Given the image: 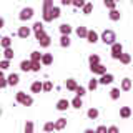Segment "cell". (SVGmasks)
Here are the masks:
<instances>
[{
  "label": "cell",
  "mask_w": 133,
  "mask_h": 133,
  "mask_svg": "<svg viewBox=\"0 0 133 133\" xmlns=\"http://www.w3.org/2000/svg\"><path fill=\"white\" fill-rule=\"evenodd\" d=\"M33 128H35L33 122H27V123H25V127H23V130H25V133H32Z\"/></svg>",
  "instance_id": "ab89813d"
},
{
  "label": "cell",
  "mask_w": 133,
  "mask_h": 133,
  "mask_svg": "<svg viewBox=\"0 0 133 133\" xmlns=\"http://www.w3.org/2000/svg\"><path fill=\"white\" fill-rule=\"evenodd\" d=\"M50 12H52V17H53V20H57L58 17L62 15V10H60V7H57V5H53Z\"/></svg>",
  "instance_id": "d6a6232c"
},
{
  "label": "cell",
  "mask_w": 133,
  "mask_h": 133,
  "mask_svg": "<svg viewBox=\"0 0 133 133\" xmlns=\"http://www.w3.org/2000/svg\"><path fill=\"white\" fill-rule=\"evenodd\" d=\"M0 47H2V48L12 47V38H10V37H2V38H0Z\"/></svg>",
  "instance_id": "cb8c5ba5"
},
{
  "label": "cell",
  "mask_w": 133,
  "mask_h": 133,
  "mask_svg": "<svg viewBox=\"0 0 133 133\" xmlns=\"http://www.w3.org/2000/svg\"><path fill=\"white\" fill-rule=\"evenodd\" d=\"M100 40L103 42L105 45H113L116 42V33L113 30H110V28H107V30L102 32V35H100Z\"/></svg>",
  "instance_id": "7a4b0ae2"
},
{
  "label": "cell",
  "mask_w": 133,
  "mask_h": 133,
  "mask_svg": "<svg viewBox=\"0 0 133 133\" xmlns=\"http://www.w3.org/2000/svg\"><path fill=\"white\" fill-rule=\"evenodd\" d=\"M75 33H77L78 38H87V33H88V28L83 27V25H80V27H77V30H75Z\"/></svg>",
  "instance_id": "ac0fdd59"
},
{
  "label": "cell",
  "mask_w": 133,
  "mask_h": 133,
  "mask_svg": "<svg viewBox=\"0 0 133 133\" xmlns=\"http://www.w3.org/2000/svg\"><path fill=\"white\" fill-rule=\"evenodd\" d=\"M120 116H122V118H130L131 116V108L130 107H122L120 108Z\"/></svg>",
  "instance_id": "603a6c76"
},
{
  "label": "cell",
  "mask_w": 133,
  "mask_h": 133,
  "mask_svg": "<svg viewBox=\"0 0 133 133\" xmlns=\"http://www.w3.org/2000/svg\"><path fill=\"white\" fill-rule=\"evenodd\" d=\"M42 28H43V23H42V22H35V23H33V27H32V30L37 32V30H42Z\"/></svg>",
  "instance_id": "f6af8a7d"
},
{
  "label": "cell",
  "mask_w": 133,
  "mask_h": 133,
  "mask_svg": "<svg viewBox=\"0 0 133 133\" xmlns=\"http://www.w3.org/2000/svg\"><path fill=\"white\" fill-rule=\"evenodd\" d=\"M15 100H17V103H20V105H23V107H32L33 105V98L28 93H25V91H17Z\"/></svg>",
  "instance_id": "6da1fadb"
},
{
  "label": "cell",
  "mask_w": 133,
  "mask_h": 133,
  "mask_svg": "<svg viewBox=\"0 0 133 133\" xmlns=\"http://www.w3.org/2000/svg\"><path fill=\"white\" fill-rule=\"evenodd\" d=\"M33 15H35V10H33L32 7H23L22 10H20L18 14V18L22 20V22H27V20H32Z\"/></svg>",
  "instance_id": "3957f363"
},
{
  "label": "cell",
  "mask_w": 133,
  "mask_h": 133,
  "mask_svg": "<svg viewBox=\"0 0 133 133\" xmlns=\"http://www.w3.org/2000/svg\"><path fill=\"white\" fill-rule=\"evenodd\" d=\"M110 47H111V58H113V60H120V55L123 53V45L120 43V42H115Z\"/></svg>",
  "instance_id": "277c9868"
},
{
  "label": "cell",
  "mask_w": 133,
  "mask_h": 133,
  "mask_svg": "<svg viewBox=\"0 0 133 133\" xmlns=\"http://www.w3.org/2000/svg\"><path fill=\"white\" fill-rule=\"evenodd\" d=\"M3 27H5V18H3V17H0V30H2Z\"/></svg>",
  "instance_id": "681fc988"
},
{
  "label": "cell",
  "mask_w": 133,
  "mask_h": 133,
  "mask_svg": "<svg viewBox=\"0 0 133 133\" xmlns=\"http://www.w3.org/2000/svg\"><path fill=\"white\" fill-rule=\"evenodd\" d=\"M35 33V38H37V42H38L40 38H43L45 35H47V32H45V28H42V30H37V32H33Z\"/></svg>",
  "instance_id": "60d3db41"
},
{
  "label": "cell",
  "mask_w": 133,
  "mask_h": 133,
  "mask_svg": "<svg viewBox=\"0 0 133 133\" xmlns=\"http://www.w3.org/2000/svg\"><path fill=\"white\" fill-rule=\"evenodd\" d=\"M131 87H133V80L128 78V77H125L122 80V83H120V90H122V91H130Z\"/></svg>",
  "instance_id": "ba28073f"
},
{
  "label": "cell",
  "mask_w": 133,
  "mask_h": 133,
  "mask_svg": "<svg viewBox=\"0 0 133 133\" xmlns=\"http://www.w3.org/2000/svg\"><path fill=\"white\" fill-rule=\"evenodd\" d=\"M32 32H33V30H32V28H30V27H20V28H18V32H17V35H18V37H20V38H23V40H27V38H28V37H30V35H32Z\"/></svg>",
  "instance_id": "9c48e42d"
},
{
  "label": "cell",
  "mask_w": 133,
  "mask_h": 133,
  "mask_svg": "<svg viewBox=\"0 0 133 133\" xmlns=\"http://www.w3.org/2000/svg\"><path fill=\"white\" fill-rule=\"evenodd\" d=\"M70 105H72V103H70V100H66V98H60L57 102V105H55V108L58 111H66L70 108Z\"/></svg>",
  "instance_id": "5b68a950"
},
{
  "label": "cell",
  "mask_w": 133,
  "mask_h": 133,
  "mask_svg": "<svg viewBox=\"0 0 133 133\" xmlns=\"http://www.w3.org/2000/svg\"><path fill=\"white\" fill-rule=\"evenodd\" d=\"M108 131H111V133H116V131H118V127H115V125H113V127H108Z\"/></svg>",
  "instance_id": "c3c4849f"
},
{
  "label": "cell",
  "mask_w": 133,
  "mask_h": 133,
  "mask_svg": "<svg viewBox=\"0 0 133 133\" xmlns=\"http://www.w3.org/2000/svg\"><path fill=\"white\" fill-rule=\"evenodd\" d=\"M70 103H72V107L77 108V110H80V108L83 107V100H82V97H78V95H75V98Z\"/></svg>",
  "instance_id": "7402d4cb"
},
{
  "label": "cell",
  "mask_w": 133,
  "mask_h": 133,
  "mask_svg": "<svg viewBox=\"0 0 133 133\" xmlns=\"http://www.w3.org/2000/svg\"><path fill=\"white\" fill-rule=\"evenodd\" d=\"M8 66H10V60L3 58V60L0 62V68H2V70H8Z\"/></svg>",
  "instance_id": "7bdbcfd3"
},
{
  "label": "cell",
  "mask_w": 133,
  "mask_h": 133,
  "mask_svg": "<svg viewBox=\"0 0 133 133\" xmlns=\"http://www.w3.org/2000/svg\"><path fill=\"white\" fill-rule=\"evenodd\" d=\"M14 57H15V53H14V48H12V47L3 48V58H7V60H12Z\"/></svg>",
  "instance_id": "83f0119b"
},
{
  "label": "cell",
  "mask_w": 133,
  "mask_h": 133,
  "mask_svg": "<svg viewBox=\"0 0 133 133\" xmlns=\"http://www.w3.org/2000/svg\"><path fill=\"white\" fill-rule=\"evenodd\" d=\"M87 40H88V43H97V42L100 40V35L95 30H88V33H87Z\"/></svg>",
  "instance_id": "7c38bea8"
},
{
  "label": "cell",
  "mask_w": 133,
  "mask_h": 133,
  "mask_svg": "<svg viewBox=\"0 0 133 133\" xmlns=\"http://www.w3.org/2000/svg\"><path fill=\"white\" fill-rule=\"evenodd\" d=\"M115 2H116V3H118V2H120V0H115Z\"/></svg>",
  "instance_id": "816d5d0a"
},
{
  "label": "cell",
  "mask_w": 133,
  "mask_h": 133,
  "mask_svg": "<svg viewBox=\"0 0 133 133\" xmlns=\"http://www.w3.org/2000/svg\"><path fill=\"white\" fill-rule=\"evenodd\" d=\"M42 55H43V53H40L38 50H35V52L30 53V60H32V62H40V60H42Z\"/></svg>",
  "instance_id": "1f68e13d"
},
{
  "label": "cell",
  "mask_w": 133,
  "mask_h": 133,
  "mask_svg": "<svg viewBox=\"0 0 133 133\" xmlns=\"http://www.w3.org/2000/svg\"><path fill=\"white\" fill-rule=\"evenodd\" d=\"M98 85H100V82H98V78H91V80L88 82V90L90 91H95V90H97L98 88Z\"/></svg>",
  "instance_id": "484cf974"
},
{
  "label": "cell",
  "mask_w": 133,
  "mask_h": 133,
  "mask_svg": "<svg viewBox=\"0 0 133 133\" xmlns=\"http://www.w3.org/2000/svg\"><path fill=\"white\" fill-rule=\"evenodd\" d=\"M66 127V118H58L55 122V130H63Z\"/></svg>",
  "instance_id": "f1b7e54d"
},
{
  "label": "cell",
  "mask_w": 133,
  "mask_h": 133,
  "mask_svg": "<svg viewBox=\"0 0 133 133\" xmlns=\"http://www.w3.org/2000/svg\"><path fill=\"white\" fill-rule=\"evenodd\" d=\"M40 62H42V65H43V66L52 65V63H53V55H52V53H43Z\"/></svg>",
  "instance_id": "5bb4252c"
},
{
  "label": "cell",
  "mask_w": 133,
  "mask_h": 133,
  "mask_svg": "<svg viewBox=\"0 0 133 133\" xmlns=\"http://www.w3.org/2000/svg\"><path fill=\"white\" fill-rule=\"evenodd\" d=\"M65 87H66V90L75 91V90H77V87H78V83H77L75 78H66V80H65Z\"/></svg>",
  "instance_id": "9a60e30c"
},
{
  "label": "cell",
  "mask_w": 133,
  "mask_h": 133,
  "mask_svg": "<svg viewBox=\"0 0 133 133\" xmlns=\"http://www.w3.org/2000/svg\"><path fill=\"white\" fill-rule=\"evenodd\" d=\"M95 131H100V133H102V131H108V128L105 127V125H100V127H97V130H95Z\"/></svg>",
  "instance_id": "bcb514c9"
},
{
  "label": "cell",
  "mask_w": 133,
  "mask_h": 133,
  "mask_svg": "<svg viewBox=\"0 0 133 133\" xmlns=\"http://www.w3.org/2000/svg\"><path fill=\"white\" fill-rule=\"evenodd\" d=\"M8 87V82L5 78V75H3V70L0 68V88H7Z\"/></svg>",
  "instance_id": "4dcf8cb0"
},
{
  "label": "cell",
  "mask_w": 133,
  "mask_h": 133,
  "mask_svg": "<svg viewBox=\"0 0 133 133\" xmlns=\"http://www.w3.org/2000/svg\"><path fill=\"white\" fill-rule=\"evenodd\" d=\"M38 43H40V47H42V48H48L50 45H52V38H50L48 33L43 37V38H40V40H38Z\"/></svg>",
  "instance_id": "44dd1931"
},
{
  "label": "cell",
  "mask_w": 133,
  "mask_h": 133,
  "mask_svg": "<svg viewBox=\"0 0 133 133\" xmlns=\"http://www.w3.org/2000/svg\"><path fill=\"white\" fill-rule=\"evenodd\" d=\"M108 18H110L111 22H118V20L122 18V14H120V10H116V8H111L110 14H108Z\"/></svg>",
  "instance_id": "2e32d148"
},
{
  "label": "cell",
  "mask_w": 133,
  "mask_h": 133,
  "mask_svg": "<svg viewBox=\"0 0 133 133\" xmlns=\"http://www.w3.org/2000/svg\"><path fill=\"white\" fill-rule=\"evenodd\" d=\"M103 5H105L108 10H111V8H116V2L115 0H103Z\"/></svg>",
  "instance_id": "d590c367"
},
{
  "label": "cell",
  "mask_w": 133,
  "mask_h": 133,
  "mask_svg": "<svg viewBox=\"0 0 133 133\" xmlns=\"http://www.w3.org/2000/svg\"><path fill=\"white\" fill-rule=\"evenodd\" d=\"M20 70L22 72H32V60H22L20 62Z\"/></svg>",
  "instance_id": "e0dca14e"
},
{
  "label": "cell",
  "mask_w": 133,
  "mask_h": 133,
  "mask_svg": "<svg viewBox=\"0 0 133 133\" xmlns=\"http://www.w3.org/2000/svg\"><path fill=\"white\" fill-rule=\"evenodd\" d=\"M7 82H8V87H15V85H18V82H20L18 73H10V75L7 77Z\"/></svg>",
  "instance_id": "8fae6325"
},
{
  "label": "cell",
  "mask_w": 133,
  "mask_h": 133,
  "mask_svg": "<svg viewBox=\"0 0 133 133\" xmlns=\"http://www.w3.org/2000/svg\"><path fill=\"white\" fill-rule=\"evenodd\" d=\"M85 3H87L85 0H73V3H72V5H73V7H77V8H82L83 5H85Z\"/></svg>",
  "instance_id": "ee69618b"
},
{
  "label": "cell",
  "mask_w": 133,
  "mask_h": 133,
  "mask_svg": "<svg viewBox=\"0 0 133 133\" xmlns=\"http://www.w3.org/2000/svg\"><path fill=\"white\" fill-rule=\"evenodd\" d=\"M110 98L111 100H118L120 98V88H111L110 90Z\"/></svg>",
  "instance_id": "e575fe53"
},
{
  "label": "cell",
  "mask_w": 133,
  "mask_h": 133,
  "mask_svg": "<svg viewBox=\"0 0 133 133\" xmlns=\"http://www.w3.org/2000/svg\"><path fill=\"white\" fill-rule=\"evenodd\" d=\"M131 62V55L130 53H122V55H120V63H123V65H128Z\"/></svg>",
  "instance_id": "4316f807"
},
{
  "label": "cell",
  "mask_w": 133,
  "mask_h": 133,
  "mask_svg": "<svg viewBox=\"0 0 133 133\" xmlns=\"http://www.w3.org/2000/svg\"><path fill=\"white\" fill-rule=\"evenodd\" d=\"M60 3H62L63 7H66V5H72V3H73V0H60Z\"/></svg>",
  "instance_id": "7dc6e473"
},
{
  "label": "cell",
  "mask_w": 133,
  "mask_h": 133,
  "mask_svg": "<svg viewBox=\"0 0 133 133\" xmlns=\"http://www.w3.org/2000/svg\"><path fill=\"white\" fill-rule=\"evenodd\" d=\"M70 45H72L70 35H62V37H60V47H62V48H68Z\"/></svg>",
  "instance_id": "ffe728a7"
},
{
  "label": "cell",
  "mask_w": 133,
  "mask_h": 133,
  "mask_svg": "<svg viewBox=\"0 0 133 133\" xmlns=\"http://www.w3.org/2000/svg\"><path fill=\"white\" fill-rule=\"evenodd\" d=\"M30 90H32V93H40V91H43V82L35 80L30 85Z\"/></svg>",
  "instance_id": "30bf717a"
},
{
  "label": "cell",
  "mask_w": 133,
  "mask_h": 133,
  "mask_svg": "<svg viewBox=\"0 0 133 133\" xmlns=\"http://www.w3.org/2000/svg\"><path fill=\"white\" fill-rule=\"evenodd\" d=\"M115 80V77L111 73H103V75H100V78H98V82H100V85H111Z\"/></svg>",
  "instance_id": "8992f818"
},
{
  "label": "cell",
  "mask_w": 133,
  "mask_h": 133,
  "mask_svg": "<svg viewBox=\"0 0 133 133\" xmlns=\"http://www.w3.org/2000/svg\"><path fill=\"white\" fill-rule=\"evenodd\" d=\"M53 7V0H43V7H42V12H50Z\"/></svg>",
  "instance_id": "f546056e"
},
{
  "label": "cell",
  "mask_w": 133,
  "mask_h": 133,
  "mask_svg": "<svg viewBox=\"0 0 133 133\" xmlns=\"http://www.w3.org/2000/svg\"><path fill=\"white\" fill-rule=\"evenodd\" d=\"M82 12H83V15H90L91 12H93V3H91V2H87L85 5L82 7Z\"/></svg>",
  "instance_id": "d4e9b609"
},
{
  "label": "cell",
  "mask_w": 133,
  "mask_h": 133,
  "mask_svg": "<svg viewBox=\"0 0 133 133\" xmlns=\"http://www.w3.org/2000/svg\"><path fill=\"white\" fill-rule=\"evenodd\" d=\"M52 90H53V83L50 80L43 82V91H45V93H48V91H52Z\"/></svg>",
  "instance_id": "8d00e7d4"
},
{
  "label": "cell",
  "mask_w": 133,
  "mask_h": 133,
  "mask_svg": "<svg viewBox=\"0 0 133 133\" xmlns=\"http://www.w3.org/2000/svg\"><path fill=\"white\" fill-rule=\"evenodd\" d=\"M98 115H100V111H98V108H95V107H91V108L87 110V116H88L90 120H97Z\"/></svg>",
  "instance_id": "d6986e66"
},
{
  "label": "cell",
  "mask_w": 133,
  "mask_h": 133,
  "mask_svg": "<svg viewBox=\"0 0 133 133\" xmlns=\"http://www.w3.org/2000/svg\"><path fill=\"white\" fill-rule=\"evenodd\" d=\"M58 30H60L62 35H70V33L73 32V27L70 23H62L60 27H58Z\"/></svg>",
  "instance_id": "4fadbf2b"
},
{
  "label": "cell",
  "mask_w": 133,
  "mask_h": 133,
  "mask_svg": "<svg viewBox=\"0 0 133 133\" xmlns=\"http://www.w3.org/2000/svg\"><path fill=\"white\" fill-rule=\"evenodd\" d=\"M75 93H77L78 95V97H85V95H87V88H85V87H80V85H78L77 87V90H75Z\"/></svg>",
  "instance_id": "74e56055"
},
{
  "label": "cell",
  "mask_w": 133,
  "mask_h": 133,
  "mask_svg": "<svg viewBox=\"0 0 133 133\" xmlns=\"http://www.w3.org/2000/svg\"><path fill=\"white\" fill-rule=\"evenodd\" d=\"M55 130V123L53 122H47L43 125V131H53Z\"/></svg>",
  "instance_id": "f35d334b"
},
{
  "label": "cell",
  "mask_w": 133,
  "mask_h": 133,
  "mask_svg": "<svg viewBox=\"0 0 133 133\" xmlns=\"http://www.w3.org/2000/svg\"><path fill=\"white\" fill-rule=\"evenodd\" d=\"M90 70L93 75H103L107 72V66L102 65V63H95V65H90Z\"/></svg>",
  "instance_id": "52a82bcc"
},
{
  "label": "cell",
  "mask_w": 133,
  "mask_h": 133,
  "mask_svg": "<svg viewBox=\"0 0 133 133\" xmlns=\"http://www.w3.org/2000/svg\"><path fill=\"white\" fill-rule=\"evenodd\" d=\"M2 113H3V110H2V107H0V116H2Z\"/></svg>",
  "instance_id": "f907efd6"
},
{
  "label": "cell",
  "mask_w": 133,
  "mask_h": 133,
  "mask_svg": "<svg viewBox=\"0 0 133 133\" xmlns=\"http://www.w3.org/2000/svg\"><path fill=\"white\" fill-rule=\"evenodd\" d=\"M42 62H32V72H40Z\"/></svg>",
  "instance_id": "b9f144b4"
},
{
  "label": "cell",
  "mask_w": 133,
  "mask_h": 133,
  "mask_svg": "<svg viewBox=\"0 0 133 133\" xmlns=\"http://www.w3.org/2000/svg\"><path fill=\"white\" fill-rule=\"evenodd\" d=\"M88 63H90V65H95V63H100V57L97 55V53H91V55L88 57Z\"/></svg>",
  "instance_id": "836d02e7"
},
{
  "label": "cell",
  "mask_w": 133,
  "mask_h": 133,
  "mask_svg": "<svg viewBox=\"0 0 133 133\" xmlns=\"http://www.w3.org/2000/svg\"><path fill=\"white\" fill-rule=\"evenodd\" d=\"M131 3H133V0H131Z\"/></svg>",
  "instance_id": "f5cc1de1"
}]
</instances>
